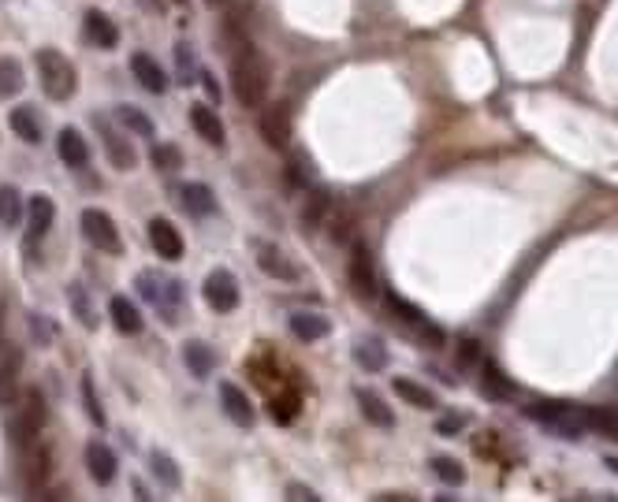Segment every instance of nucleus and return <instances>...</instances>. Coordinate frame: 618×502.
Wrapping results in <instances>:
<instances>
[{
  "label": "nucleus",
  "mask_w": 618,
  "mask_h": 502,
  "mask_svg": "<svg viewBox=\"0 0 618 502\" xmlns=\"http://www.w3.org/2000/svg\"><path fill=\"white\" fill-rule=\"evenodd\" d=\"M432 473H436L444 484H451V488L466 484V469H462V461H454V458H432Z\"/></svg>",
  "instance_id": "nucleus-40"
},
{
  "label": "nucleus",
  "mask_w": 618,
  "mask_h": 502,
  "mask_svg": "<svg viewBox=\"0 0 618 502\" xmlns=\"http://www.w3.org/2000/svg\"><path fill=\"white\" fill-rule=\"evenodd\" d=\"M82 405H86V417L94 421L98 428H105V424H108V417H105V410H101L98 391H94V380H89V376H82Z\"/></svg>",
  "instance_id": "nucleus-41"
},
{
  "label": "nucleus",
  "mask_w": 618,
  "mask_h": 502,
  "mask_svg": "<svg viewBox=\"0 0 618 502\" xmlns=\"http://www.w3.org/2000/svg\"><path fill=\"white\" fill-rule=\"evenodd\" d=\"M354 361L365 368V372H380L388 365V347L380 339H361L354 347Z\"/></svg>",
  "instance_id": "nucleus-30"
},
{
  "label": "nucleus",
  "mask_w": 618,
  "mask_h": 502,
  "mask_svg": "<svg viewBox=\"0 0 618 502\" xmlns=\"http://www.w3.org/2000/svg\"><path fill=\"white\" fill-rule=\"evenodd\" d=\"M149 242H153V249H157V257H164V261H179L183 257V235H179V228L172 224V219H164V216L149 219Z\"/></svg>",
  "instance_id": "nucleus-12"
},
{
  "label": "nucleus",
  "mask_w": 618,
  "mask_h": 502,
  "mask_svg": "<svg viewBox=\"0 0 618 502\" xmlns=\"http://www.w3.org/2000/svg\"><path fill=\"white\" fill-rule=\"evenodd\" d=\"M52 219H56V205H52V198H45V194H34V198H30V205H26L30 242H34V238H45V235H49V228H52Z\"/></svg>",
  "instance_id": "nucleus-20"
},
{
  "label": "nucleus",
  "mask_w": 618,
  "mask_h": 502,
  "mask_svg": "<svg viewBox=\"0 0 618 502\" xmlns=\"http://www.w3.org/2000/svg\"><path fill=\"white\" fill-rule=\"evenodd\" d=\"M191 123L194 131L212 145V149H224L228 145V131H224V119L216 116L209 105H191Z\"/></svg>",
  "instance_id": "nucleus-15"
},
{
  "label": "nucleus",
  "mask_w": 618,
  "mask_h": 502,
  "mask_svg": "<svg viewBox=\"0 0 618 502\" xmlns=\"http://www.w3.org/2000/svg\"><path fill=\"white\" fill-rule=\"evenodd\" d=\"M68 298H71V309H75L79 324H82V328H98V312H94V302H89L86 287H82V284H71V287H68Z\"/></svg>",
  "instance_id": "nucleus-34"
},
{
  "label": "nucleus",
  "mask_w": 618,
  "mask_h": 502,
  "mask_svg": "<svg viewBox=\"0 0 618 502\" xmlns=\"http://www.w3.org/2000/svg\"><path fill=\"white\" fill-rule=\"evenodd\" d=\"M86 469H89V477H94V484H112L119 461L101 439H89L86 443Z\"/></svg>",
  "instance_id": "nucleus-14"
},
{
  "label": "nucleus",
  "mask_w": 618,
  "mask_h": 502,
  "mask_svg": "<svg viewBox=\"0 0 618 502\" xmlns=\"http://www.w3.org/2000/svg\"><path fill=\"white\" fill-rule=\"evenodd\" d=\"M220 402H224V414H228L235 424H242V428L254 424V405H250V398L242 395L239 384H220Z\"/></svg>",
  "instance_id": "nucleus-23"
},
{
  "label": "nucleus",
  "mask_w": 618,
  "mask_h": 502,
  "mask_svg": "<svg viewBox=\"0 0 618 502\" xmlns=\"http://www.w3.org/2000/svg\"><path fill=\"white\" fill-rule=\"evenodd\" d=\"M380 502H410V495H403V491H388V495H377Z\"/></svg>",
  "instance_id": "nucleus-50"
},
{
  "label": "nucleus",
  "mask_w": 618,
  "mask_h": 502,
  "mask_svg": "<svg viewBox=\"0 0 618 502\" xmlns=\"http://www.w3.org/2000/svg\"><path fill=\"white\" fill-rule=\"evenodd\" d=\"M0 328H5V302H0Z\"/></svg>",
  "instance_id": "nucleus-52"
},
{
  "label": "nucleus",
  "mask_w": 618,
  "mask_h": 502,
  "mask_svg": "<svg viewBox=\"0 0 618 502\" xmlns=\"http://www.w3.org/2000/svg\"><path fill=\"white\" fill-rule=\"evenodd\" d=\"M8 123H12V131H15L26 145H42V123H38L34 108H26V105H23V108H15Z\"/></svg>",
  "instance_id": "nucleus-31"
},
{
  "label": "nucleus",
  "mask_w": 618,
  "mask_h": 502,
  "mask_svg": "<svg viewBox=\"0 0 618 502\" xmlns=\"http://www.w3.org/2000/svg\"><path fill=\"white\" fill-rule=\"evenodd\" d=\"M56 153H60V161H64L68 168H75V172H82V168L89 164V145H86L82 131H75V127H64V131H60Z\"/></svg>",
  "instance_id": "nucleus-16"
},
{
  "label": "nucleus",
  "mask_w": 618,
  "mask_h": 502,
  "mask_svg": "<svg viewBox=\"0 0 618 502\" xmlns=\"http://www.w3.org/2000/svg\"><path fill=\"white\" fill-rule=\"evenodd\" d=\"M347 275H351V291L358 294V298H377L380 294V275H377V261H373V254L358 242L354 249H351V265H347Z\"/></svg>",
  "instance_id": "nucleus-7"
},
{
  "label": "nucleus",
  "mask_w": 618,
  "mask_h": 502,
  "mask_svg": "<svg viewBox=\"0 0 618 502\" xmlns=\"http://www.w3.org/2000/svg\"><path fill=\"white\" fill-rule=\"evenodd\" d=\"M149 164L157 168V172H164V175H172V172L183 168V149L172 145V142H157V145L149 149Z\"/></svg>",
  "instance_id": "nucleus-33"
},
{
  "label": "nucleus",
  "mask_w": 618,
  "mask_h": 502,
  "mask_svg": "<svg viewBox=\"0 0 618 502\" xmlns=\"http://www.w3.org/2000/svg\"><path fill=\"white\" fill-rule=\"evenodd\" d=\"M205 305L212 312H235L239 309V279L228 268H216L205 275Z\"/></svg>",
  "instance_id": "nucleus-9"
},
{
  "label": "nucleus",
  "mask_w": 618,
  "mask_h": 502,
  "mask_svg": "<svg viewBox=\"0 0 618 502\" xmlns=\"http://www.w3.org/2000/svg\"><path fill=\"white\" fill-rule=\"evenodd\" d=\"M131 71H135L138 86H142V89H149V93H164V89H168V75H164V68H161L149 52H135V56H131Z\"/></svg>",
  "instance_id": "nucleus-17"
},
{
  "label": "nucleus",
  "mask_w": 618,
  "mask_h": 502,
  "mask_svg": "<svg viewBox=\"0 0 618 502\" xmlns=\"http://www.w3.org/2000/svg\"><path fill=\"white\" fill-rule=\"evenodd\" d=\"M585 428H596L600 435L618 439V410H607V405H600V410H585Z\"/></svg>",
  "instance_id": "nucleus-37"
},
{
  "label": "nucleus",
  "mask_w": 618,
  "mask_h": 502,
  "mask_svg": "<svg viewBox=\"0 0 618 502\" xmlns=\"http://www.w3.org/2000/svg\"><path fill=\"white\" fill-rule=\"evenodd\" d=\"M454 358H458V365H462V368L481 365V342H477V339H462L458 347H454Z\"/></svg>",
  "instance_id": "nucleus-43"
},
{
  "label": "nucleus",
  "mask_w": 618,
  "mask_h": 502,
  "mask_svg": "<svg viewBox=\"0 0 618 502\" xmlns=\"http://www.w3.org/2000/svg\"><path fill=\"white\" fill-rule=\"evenodd\" d=\"M205 5H224V0H205Z\"/></svg>",
  "instance_id": "nucleus-53"
},
{
  "label": "nucleus",
  "mask_w": 618,
  "mask_h": 502,
  "mask_svg": "<svg viewBox=\"0 0 618 502\" xmlns=\"http://www.w3.org/2000/svg\"><path fill=\"white\" fill-rule=\"evenodd\" d=\"M175 60H179V71H183V82H194L191 75H198V68H194V56H191V49H187V45H179V49H175Z\"/></svg>",
  "instance_id": "nucleus-45"
},
{
  "label": "nucleus",
  "mask_w": 618,
  "mask_h": 502,
  "mask_svg": "<svg viewBox=\"0 0 618 502\" xmlns=\"http://www.w3.org/2000/svg\"><path fill=\"white\" fill-rule=\"evenodd\" d=\"M49 473H52V454L45 447H38L34 458H30V469H26V484L30 488H42L49 480Z\"/></svg>",
  "instance_id": "nucleus-39"
},
{
  "label": "nucleus",
  "mask_w": 618,
  "mask_h": 502,
  "mask_svg": "<svg viewBox=\"0 0 618 502\" xmlns=\"http://www.w3.org/2000/svg\"><path fill=\"white\" fill-rule=\"evenodd\" d=\"M287 182H291V186H305V182H309V164L298 161V156L287 164Z\"/></svg>",
  "instance_id": "nucleus-46"
},
{
  "label": "nucleus",
  "mask_w": 618,
  "mask_h": 502,
  "mask_svg": "<svg viewBox=\"0 0 618 502\" xmlns=\"http://www.w3.org/2000/svg\"><path fill=\"white\" fill-rule=\"evenodd\" d=\"M477 368H481V395L484 398H492V402H510L514 398L518 387H514V380L496 361H481Z\"/></svg>",
  "instance_id": "nucleus-13"
},
{
  "label": "nucleus",
  "mask_w": 618,
  "mask_h": 502,
  "mask_svg": "<svg viewBox=\"0 0 618 502\" xmlns=\"http://www.w3.org/2000/svg\"><path fill=\"white\" fill-rule=\"evenodd\" d=\"M94 127L101 131V142H105V153H108V161H112V168H119V172H131L135 164H138V153H135V145L123 138L112 123L105 119V116H94Z\"/></svg>",
  "instance_id": "nucleus-10"
},
{
  "label": "nucleus",
  "mask_w": 618,
  "mask_h": 502,
  "mask_svg": "<svg viewBox=\"0 0 618 502\" xmlns=\"http://www.w3.org/2000/svg\"><path fill=\"white\" fill-rule=\"evenodd\" d=\"M38 75H42L45 98H52V101H68L71 93L79 89L75 64H71L64 52H56V49H42L38 52Z\"/></svg>",
  "instance_id": "nucleus-2"
},
{
  "label": "nucleus",
  "mask_w": 618,
  "mask_h": 502,
  "mask_svg": "<svg viewBox=\"0 0 618 502\" xmlns=\"http://www.w3.org/2000/svg\"><path fill=\"white\" fill-rule=\"evenodd\" d=\"M258 131H261L265 145H272V149H287V145H291V135H295V116H291V108H287L284 101L261 105Z\"/></svg>",
  "instance_id": "nucleus-6"
},
{
  "label": "nucleus",
  "mask_w": 618,
  "mask_h": 502,
  "mask_svg": "<svg viewBox=\"0 0 618 502\" xmlns=\"http://www.w3.org/2000/svg\"><path fill=\"white\" fill-rule=\"evenodd\" d=\"M26 86V75H23V64L15 56H0V101L15 98V93Z\"/></svg>",
  "instance_id": "nucleus-29"
},
{
  "label": "nucleus",
  "mask_w": 618,
  "mask_h": 502,
  "mask_svg": "<svg viewBox=\"0 0 618 502\" xmlns=\"http://www.w3.org/2000/svg\"><path fill=\"white\" fill-rule=\"evenodd\" d=\"M287 498H295V502H298V498H302V502H317L321 495H314V491L302 488V484H291V488H287Z\"/></svg>",
  "instance_id": "nucleus-48"
},
{
  "label": "nucleus",
  "mask_w": 618,
  "mask_h": 502,
  "mask_svg": "<svg viewBox=\"0 0 618 502\" xmlns=\"http://www.w3.org/2000/svg\"><path fill=\"white\" fill-rule=\"evenodd\" d=\"M332 209H335V198H332V191H324V186H314L305 198H302V212H298V219H302V231H321L324 224H328V216H332Z\"/></svg>",
  "instance_id": "nucleus-11"
},
{
  "label": "nucleus",
  "mask_w": 618,
  "mask_h": 502,
  "mask_svg": "<svg viewBox=\"0 0 618 502\" xmlns=\"http://www.w3.org/2000/svg\"><path fill=\"white\" fill-rule=\"evenodd\" d=\"M525 417L548 424L563 439H581V428H585V410H574V405H566V402H537V405L525 410Z\"/></svg>",
  "instance_id": "nucleus-4"
},
{
  "label": "nucleus",
  "mask_w": 618,
  "mask_h": 502,
  "mask_svg": "<svg viewBox=\"0 0 618 502\" xmlns=\"http://www.w3.org/2000/svg\"><path fill=\"white\" fill-rule=\"evenodd\" d=\"M466 428V414H451V417H440L436 421V432L440 435H454V432H462Z\"/></svg>",
  "instance_id": "nucleus-47"
},
{
  "label": "nucleus",
  "mask_w": 618,
  "mask_h": 502,
  "mask_svg": "<svg viewBox=\"0 0 618 502\" xmlns=\"http://www.w3.org/2000/svg\"><path fill=\"white\" fill-rule=\"evenodd\" d=\"M116 119H119L127 131H135L138 138H157V127H153V119H149L142 108H135V105H119V108H116Z\"/></svg>",
  "instance_id": "nucleus-32"
},
{
  "label": "nucleus",
  "mask_w": 618,
  "mask_h": 502,
  "mask_svg": "<svg viewBox=\"0 0 618 502\" xmlns=\"http://www.w3.org/2000/svg\"><path fill=\"white\" fill-rule=\"evenodd\" d=\"M45 398L38 395V391H26L23 398H19V405H15V414H12V421H8V435H12V443L15 447H34V439H38V432L45 428Z\"/></svg>",
  "instance_id": "nucleus-3"
},
{
  "label": "nucleus",
  "mask_w": 618,
  "mask_h": 502,
  "mask_svg": "<svg viewBox=\"0 0 618 502\" xmlns=\"http://www.w3.org/2000/svg\"><path fill=\"white\" fill-rule=\"evenodd\" d=\"M607 465H611V469H614V473H618V458H607Z\"/></svg>",
  "instance_id": "nucleus-51"
},
{
  "label": "nucleus",
  "mask_w": 618,
  "mask_h": 502,
  "mask_svg": "<svg viewBox=\"0 0 618 502\" xmlns=\"http://www.w3.org/2000/svg\"><path fill=\"white\" fill-rule=\"evenodd\" d=\"M82 235L94 242L105 254H123V238H119V228L112 224V216L101 212V209H82Z\"/></svg>",
  "instance_id": "nucleus-8"
},
{
  "label": "nucleus",
  "mask_w": 618,
  "mask_h": 502,
  "mask_svg": "<svg viewBox=\"0 0 618 502\" xmlns=\"http://www.w3.org/2000/svg\"><path fill=\"white\" fill-rule=\"evenodd\" d=\"M287 328H291V335L302 339V342H321V339L332 331L328 317H321V312H291Z\"/></svg>",
  "instance_id": "nucleus-22"
},
{
  "label": "nucleus",
  "mask_w": 618,
  "mask_h": 502,
  "mask_svg": "<svg viewBox=\"0 0 618 502\" xmlns=\"http://www.w3.org/2000/svg\"><path fill=\"white\" fill-rule=\"evenodd\" d=\"M149 465H153V477H157V480H161L164 488H172V491H175V488L183 484V477H179V469H175V461H172L168 454H161V451H153V454H149Z\"/></svg>",
  "instance_id": "nucleus-38"
},
{
  "label": "nucleus",
  "mask_w": 618,
  "mask_h": 502,
  "mask_svg": "<svg viewBox=\"0 0 618 502\" xmlns=\"http://www.w3.org/2000/svg\"><path fill=\"white\" fill-rule=\"evenodd\" d=\"M179 201H183V209L194 212V216H209L216 209V198H212V191L205 182H183Z\"/></svg>",
  "instance_id": "nucleus-26"
},
{
  "label": "nucleus",
  "mask_w": 618,
  "mask_h": 502,
  "mask_svg": "<svg viewBox=\"0 0 618 502\" xmlns=\"http://www.w3.org/2000/svg\"><path fill=\"white\" fill-rule=\"evenodd\" d=\"M198 79H201V86H205V93H209V98H212V105H216V101H220V86H216V79H212V75H205V71H201Z\"/></svg>",
  "instance_id": "nucleus-49"
},
{
  "label": "nucleus",
  "mask_w": 618,
  "mask_h": 502,
  "mask_svg": "<svg viewBox=\"0 0 618 502\" xmlns=\"http://www.w3.org/2000/svg\"><path fill=\"white\" fill-rule=\"evenodd\" d=\"M384 302H388V309H391V312H395V317H398V321H403V324H407L410 331H414L417 324H425V321H428V317H425V312H421L417 305H410L407 298H398V294H391V291L384 294Z\"/></svg>",
  "instance_id": "nucleus-36"
},
{
  "label": "nucleus",
  "mask_w": 618,
  "mask_h": 502,
  "mask_svg": "<svg viewBox=\"0 0 618 502\" xmlns=\"http://www.w3.org/2000/svg\"><path fill=\"white\" fill-rule=\"evenodd\" d=\"M19 219H23V194L15 186H0V224L15 228Z\"/></svg>",
  "instance_id": "nucleus-35"
},
{
  "label": "nucleus",
  "mask_w": 618,
  "mask_h": 502,
  "mask_svg": "<svg viewBox=\"0 0 618 502\" xmlns=\"http://www.w3.org/2000/svg\"><path fill=\"white\" fill-rule=\"evenodd\" d=\"M268 82H272V71H268V60L254 49H246L242 60L231 64V93L242 108H261L265 98H268Z\"/></svg>",
  "instance_id": "nucleus-1"
},
{
  "label": "nucleus",
  "mask_w": 618,
  "mask_h": 502,
  "mask_svg": "<svg viewBox=\"0 0 618 502\" xmlns=\"http://www.w3.org/2000/svg\"><path fill=\"white\" fill-rule=\"evenodd\" d=\"M19 391V358H12V365H0V405H8Z\"/></svg>",
  "instance_id": "nucleus-42"
},
{
  "label": "nucleus",
  "mask_w": 618,
  "mask_h": 502,
  "mask_svg": "<svg viewBox=\"0 0 618 502\" xmlns=\"http://www.w3.org/2000/svg\"><path fill=\"white\" fill-rule=\"evenodd\" d=\"M328 235H332V242H339V246H351L354 242V231H358V212L354 209H332V216H328Z\"/></svg>",
  "instance_id": "nucleus-25"
},
{
  "label": "nucleus",
  "mask_w": 618,
  "mask_h": 502,
  "mask_svg": "<svg viewBox=\"0 0 618 502\" xmlns=\"http://www.w3.org/2000/svg\"><path fill=\"white\" fill-rule=\"evenodd\" d=\"M358 405H361V417L369 421V424H377V428H395V414H391V405L377 395V391H369V387H358Z\"/></svg>",
  "instance_id": "nucleus-21"
},
{
  "label": "nucleus",
  "mask_w": 618,
  "mask_h": 502,
  "mask_svg": "<svg viewBox=\"0 0 618 502\" xmlns=\"http://www.w3.org/2000/svg\"><path fill=\"white\" fill-rule=\"evenodd\" d=\"M82 30H86V38L94 42L98 49H116L119 45V30H116V23L105 12H86L82 15Z\"/></svg>",
  "instance_id": "nucleus-19"
},
{
  "label": "nucleus",
  "mask_w": 618,
  "mask_h": 502,
  "mask_svg": "<svg viewBox=\"0 0 618 502\" xmlns=\"http://www.w3.org/2000/svg\"><path fill=\"white\" fill-rule=\"evenodd\" d=\"M108 317H112L116 331H123V335H138V331L145 328V321H142V312L135 309V302H127L123 294H116V298L108 302Z\"/></svg>",
  "instance_id": "nucleus-24"
},
{
  "label": "nucleus",
  "mask_w": 618,
  "mask_h": 502,
  "mask_svg": "<svg viewBox=\"0 0 618 502\" xmlns=\"http://www.w3.org/2000/svg\"><path fill=\"white\" fill-rule=\"evenodd\" d=\"M391 387L403 402H410L414 410H436V395H432L428 387H421V384H414V380H407V376H398Z\"/></svg>",
  "instance_id": "nucleus-28"
},
{
  "label": "nucleus",
  "mask_w": 618,
  "mask_h": 502,
  "mask_svg": "<svg viewBox=\"0 0 618 502\" xmlns=\"http://www.w3.org/2000/svg\"><path fill=\"white\" fill-rule=\"evenodd\" d=\"M258 268L265 275H272V279H284V284H295V279H298V268L291 265V257L284 254V249H276V246H261L258 249Z\"/></svg>",
  "instance_id": "nucleus-18"
},
{
  "label": "nucleus",
  "mask_w": 618,
  "mask_h": 502,
  "mask_svg": "<svg viewBox=\"0 0 618 502\" xmlns=\"http://www.w3.org/2000/svg\"><path fill=\"white\" fill-rule=\"evenodd\" d=\"M183 361H187V368L198 376V380L212 376V368H216V354H212V347H205L201 339H194V342L183 347Z\"/></svg>",
  "instance_id": "nucleus-27"
},
{
  "label": "nucleus",
  "mask_w": 618,
  "mask_h": 502,
  "mask_svg": "<svg viewBox=\"0 0 618 502\" xmlns=\"http://www.w3.org/2000/svg\"><path fill=\"white\" fill-rule=\"evenodd\" d=\"M268 410H272V417L276 421H295V410H298V395L291 391V395H280V398H272V405H268Z\"/></svg>",
  "instance_id": "nucleus-44"
},
{
  "label": "nucleus",
  "mask_w": 618,
  "mask_h": 502,
  "mask_svg": "<svg viewBox=\"0 0 618 502\" xmlns=\"http://www.w3.org/2000/svg\"><path fill=\"white\" fill-rule=\"evenodd\" d=\"M135 287H138V294H142L145 302H153V305L164 312L168 324L175 321V312H179V305H183V287L175 284V279H164V275H157V272H138Z\"/></svg>",
  "instance_id": "nucleus-5"
}]
</instances>
